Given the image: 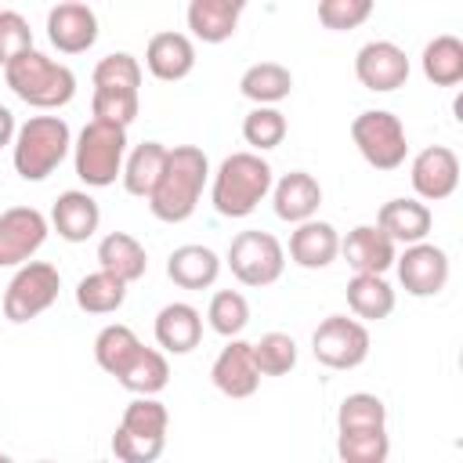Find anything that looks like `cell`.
Returning a JSON list of instances; mask_svg holds the SVG:
<instances>
[{
  "label": "cell",
  "instance_id": "cell-1",
  "mask_svg": "<svg viewBox=\"0 0 463 463\" xmlns=\"http://www.w3.org/2000/svg\"><path fill=\"white\" fill-rule=\"evenodd\" d=\"M206 177H210V163H206L203 148H195V145L166 148V163H163V174L148 195V210L166 224L188 221L203 199Z\"/></svg>",
  "mask_w": 463,
  "mask_h": 463
},
{
  "label": "cell",
  "instance_id": "cell-2",
  "mask_svg": "<svg viewBox=\"0 0 463 463\" xmlns=\"http://www.w3.org/2000/svg\"><path fill=\"white\" fill-rule=\"evenodd\" d=\"M4 80L7 87L33 109H61L72 101L76 94V76L69 65L40 54L36 47L14 54L7 65H4Z\"/></svg>",
  "mask_w": 463,
  "mask_h": 463
},
{
  "label": "cell",
  "instance_id": "cell-3",
  "mask_svg": "<svg viewBox=\"0 0 463 463\" xmlns=\"http://www.w3.org/2000/svg\"><path fill=\"white\" fill-rule=\"evenodd\" d=\"M271 192V166L260 152H232L213 174V210L221 217H250Z\"/></svg>",
  "mask_w": 463,
  "mask_h": 463
},
{
  "label": "cell",
  "instance_id": "cell-4",
  "mask_svg": "<svg viewBox=\"0 0 463 463\" xmlns=\"http://www.w3.org/2000/svg\"><path fill=\"white\" fill-rule=\"evenodd\" d=\"M14 170L22 181H43L72 148L69 123L61 116H29L14 130Z\"/></svg>",
  "mask_w": 463,
  "mask_h": 463
},
{
  "label": "cell",
  "instance_id": "cell-5",
  "mask_svg": "<svg viewBox=\"0 0 463 463\" xmlns=\"http://www.w3.org/2000/svg\"><path fill=\"white\" fill-rule=\"evenodd\" d=\"M123 156H127V127L105 119H90L72 145L76 177L87 188H109L123 174Z\"/></svg>",
  "mask_w": 463,
  "mask_h": 463
},
{
  "label": "cell",
  "instance_id": "cell-6",
  "mask_svg": "<svg viewBox=\"0 0 463 463\" xmlns=\"http://www.w3.org/2000/svg\"><path fill=\"white\" fill-rule=\"evenodd\" d=\"M351 141H354V148L362 152V159L373 170H398L405 163V152H409L405 127L387 109H369V112L354 116Z\"/></svg>",
  "mask_w": 463,
  "mask_h": 463
},
{
  "label": "cell",
  "instance_id": "cell-7",
  "mask_svg": "<svg viewBox=\"0 0 463 463\" xmlns=\"http://www.w3.org/2000/svg\"><path fill=\"white\" fill-rule=\"evenodd\" d=\"M228 268L242 286H271L286 268V250L271 232H239L228 246Z\"/></svg>",
  "mask_w": 463,
  "mask_h": 463
},
{
  "label": "cell",
  "instance_id": "cell-8",
  "mask_svg": "<svg viewBox=\"0 0 463 463\" xmlns=\"http://www.w3.org/2000/svg\"><path fill=\"white\" fill-rule=\"evenodd\" d=\"M58 289H61V275H58L54 264H47V260H25V264H18L14 279L7 282L4 315L11 322H29V318L43 315L58 300Z\"/></svg>",
  "mask_w": 463,
  "mask_h": 463
},
{
  "label": "cell",
  "instance_id": "cell-9",
  "mask_svg": "<svg viewBox=\"0 0 463 463\" xmlns=\"http://www.w3.org/2000/svg\"><path fill=\"white\" fill-rule=\"evenodd\" d=\"M311 351L326 369H354L369 358V329L358 318L329 315L311 336Z\"/></svg>",
  "mask_w": 463,
  "mask_h": 463
},
{
  "label": "cell",
  "instance_id": "cell-10",
  "mask_svg": "<svg viewBox=\"0 0 463 463\" xmlns=\"http://www.w3.org/2000/svg\"><path fill=\"white\" fill-rule=\"evenodd\" d=\"M398 282L412 297H438L449 282V253L430 242H409L402 257H394Z\"/></svg>",
  "mask_w": 463,
  "mask_h": 463
},
{
  "label": "cell",
  "instance_id": "cell-11",
  "mask_svg": "<svg viewBox=\"0 0 463 463\" xmlns=\"http://www.w3.org/2000/svg\"><path fill=\"white\" fill-rule=\"evenodd\" d=\"M47 217L36 206H11L0 213V268L25 264L47 239Z\"/></svg>",
  "mask_w": 463,
  "mask_h": 463
},
{
  "label": "cell",
  "instance_id": "cell-12",
  "mask_svg": "<svg viewBox=\"0 0 463 463\" xmlns=\"http://www.w3.org/2000/svg\"><path fill=\"white\" fill-rule=\"evenodd\" d=\"M354 76H358V83L365 90L391 94V90L405 87V80H409V58L391 40H369L354 54Z\"/></svg>",
  "mask_w": 463,
  "mask_h": 463
},
{
  "label": "cell",
  "instance_id": "cell-13",
  "mask_svg": "<svg viewBox=\"0 0 463 463\" xmlns=\"http://www.w3.org/2000/svg\"><path fill=\"white\" fill-rule=\"evenodd\" d=\"M47 40L61 54H83L98 40V14L83 0H61L47 11Z\"/></svg>",
  "mask_w": 463,
  "mask_h": 463
},
{
  "label": "cell",
  "instance_id": "cell-14",
  "mask_svg": "<svg viewBox=\"0 0 463 463\" xmlns=\"http://www.w3.org/2000/svg\"><path fill=\"white\" fill-rule=\"evenodd\" d=\"M409 177H412V188L420 199H427V203L449 199L459 184V156L445 145H430L412 159Z\"/></svg>",
  "mask_w": 463,
  "mask_h": 463
},
{
  "label": "cell",
  "instance_id": "cell-15",
  "mask_svg": "<svg viewBox=\"0 0 463 463\" xmlns=\"http://www.w3.org/2000/svg\"><path fill=\"white\" fill-rule=\"evenodd\" d=\"M210 380L228 398H250L260 387V369H257V358H253V344L232 336V344L213 358Z\"/></svg>",
  "mask_w": 463,
  "mask_h": 463
},
{
  "label": "cell",
  "instance_id": "cell-16",
  "mask_svg": "<svg viewBox=\"0 0 463 463\" xmlns=\"http://www.w3.org/2000/svg\"><path fill=\"white\" fill-rule=\"evenodd\" d=\"M394 239L380 228V224H358L347 232V239H340V253L354 271H373L383 275L387 268H394Z\"/></svg>",
  "mask_w": 463,
  "mask_h": 463
},
{
  "label": "cell",
  "instance_id": "cell-17",
  "mask_svg": "<svg viewBox=\"0 0 463 463\" xmlns=\"http://www.w3.org/2000/svg\"><path fill=\"white\" fill-rule=\"evenodd\" d=\"M336 253H340V235H336V228L329 221L307 217L289 235V257H293V264H300L307 271L329 268L336 260Z\"/></svg>",
  "mask_w": 463,
  "mask_h": 463
},
{
  "label": "cell",
  "instance_id": "cell-18",
  "mask_svg": "<svg viewBox=\"0 0 463 463\" xmlns=\"http://www.w3.org/2000/svg\"><path fill=\"white\" fill-rule=\"evenodd\" d=\"M271 203H275V217H279V221L300 224V221H307V217L318 213V206H322V184H318L307 170H289V174L275 184Z\"/></svg>",
  "mask_w": 463,
  "mask_h": 463
},
{
  "label": "cell",
  "instance_id": "cell-19",
  "mask_svg": "<svg viewBox=\"0 0 463 463\" xmlns=\"http://www.w3.org/2000/svg\"><path fill=\"white\" fill-rule=\"evenodd\" d=\"M145 65L163 83L184 80L195 69V47L184 33H156L145 47Z\"/></svg>",
  "mask_w": 463,
  "mask_h": 463
},
{
  "label": "cell",
  "instance_id": "cell-20",
  "mask_svg": "<svg viewBox=\"0 0 463 463\" xmlns=\"http://www.w3.org/2000/svg\"><path fill=\"white\" fill-rule=\"evenodd\" d=\"M51 224H54V232H58L65 242H87V239L98 232V224H101V210H98V203H94L87 192L72 188V192H61V195L54 199V206H51Z\"/></svg>",
  "mask_w": 463,
  "mask_h": 463
},
{
  "label": "cell",
  "instance_id": "cell-21",
  "mask_svg": "<svg viewBox=\"0 0 463 463\" xmlns=\"http://www.w3.org/2000/svg\"><path fill=\"white\" fill-rule=\"evenodd\" d=\"M250 0H188V29L203 43H224Z\"/></svg>",
  "mask_w": 463,
  "mask_h": 463
},
{
  "label": "cell",
  "instance_id": "cell-22",
  "mask_svg": "<svg viewBox=\"0 0 463 463\" xmlns=\"http://www.w3.org/2000/svg\"><path fill=\"white\" fill-rule=\"evenodd\" d=\"M203 340V315L192 307V304H166L159 315H156V344L170 354H188L195 351Z\"/></svg>",
  "mask_w": 463,
  "mask_h": 463
},
{
  "label": "cell",
  "instance_id": "cell-23",
  "mask_svg": "<svg viewBox=\"0 0 463 463\" xmlns=\"http://www.w3.org/2000/svg\"><path fill=\"white\" fill-rule=\"evenodd\" d=\"M166 275L174 286L181 289H206L217 282L221 275V257L210 250V246H199V242H188V246H177L170 257H166Z\"/></svg>",
  "mask_w": 463,
  "mask_h": 463
},
{
  "label": "cell",
  "instance_id": "cell-24",
  "mask_svg": "<svg viewBox=\"0 0 463 463\" xmlns=\"http://www.w3.org/2000/svg\"><path fill=\"white\" fill-rule=\"evenodd\" d=\"M376 224H380L394 242H405V246H409V242L427 239L434 217H430V206L420 203V199H391V203L380 206Z\"/></svg>",
  "mask_w": 463,
  "mask_h": 463
},
{
  "label": "cell",
  "instance_id": "cell-25",
  "mask_svg": "<svg viewBox=\"0 0 463 463\" xmlns=\"http://www.w3.org/2000/svg\"><path fill=\"white\" fill-rule=\"evenodd\" d=\"M98 264H101L109 275H116V279H123V282L130 286V282H137V279L148 271V253H145V246H141L134 235H127V232H109V235L98 242Z\"/></svg>",
  "mask_w": 463,
  "mask_h": 463
},
{
  "label": "cell",
  "instance_id": "cell-26",
  "mask_svg": "<svg viewBox=\"0 0 463 463\" xmlns=\"http://www.w3.org/2000/svg\"><path fill=\"white\" fill-rule=\"evenodd\" d=\"M116 380L130 394H159L170 383V365H166L163 351L137 344V351L127 358V365L116 373Z\"/></svg>",
  "mask_w": 463,
  "mask_h": 463
},
{
  "label": "cell",
  "instance_id": "cell-27",
  "mask_svg": "<svg viewBox=\"0 0 463 463\" xmlns=\"http://www.w3.org/2000/svg\"><path fill=\"white\" fill-rule=\"evenodd\" d=\"M163 163H166V145L163 141H141L123 163V174H119L123 188L137 199H148L159 174H163Z\"/></svg>",
  "mask_w": 463,
  "mask_h": 463
},
{
  "label": "cell",
  "instance_id": "cell-28",
  "mask_svg": "<svg viewBox=\"0 0 463 463\" xmlns=\"http://www.w3.org/2000/svg\"><path fill=\"white\" fill-rule=\"evenodd\" d=\"M347 304L358 318H369V322H380L394 311V289L387 286L383 275H373V271H354V279L347 282Z\"/></svg>",
  "mask_w": 463,
  "mask_h": 463
},
{
  "label": "cell",
  "instance_id": "cell-29",
  "mask_svg": "<svg viewBox=\"0 0 463 463\" xmlns=\"http://www.w3.org/2000/svg\"><path fill=\"white\" fill-rule=\"evenodd\" d=\"M420 61H423V76L434 87H456L463 80V40L452 33H441L423 47Z\"/></svg>",
  "mask_w": 463,
  "mask_h": 463
},
{
  "label": "cell",
  "instance_id": "cell-30",
  "mask_svg": "<svg viewBox=\"0 0 463 463\" xmlns=\"http://www.w3.org/2000/svg\"><path fill=\"white\" fill-rule=\"evenodd\" d=\"M123 300H127V282L109 275L105 268H98L76 282V307L87 315H112L123 307Z\"/></svg>",
  "mask_w": 463,
  "mask_h": 463
},
{
  "label": "cell",
  "instance_id": "cell-31",
  "mask_svg": "<svg viewBox=\"0 0 463 463\" xmlns=\"http://www.w3.org/2000/svg\"><path fill=\"white\" fill-rule=\"evenodd\" d=\"M239 90H242V98H250V101H257V105H275V101L289 98L293 76H289V69L279 65V61H257V65H250V69L242 72Z\"/></svg>",
  "mask_w": 463,
  "mask_h": 463
},
{
  "label": "cell",
  "instance_id": "cell-32",
  "mask_svg": "<svg viewBox=\"0 0 463 463\" xmlns=\"http://www.w3.org/2000/svg\"><path fill=\"white\" fill-rule=\"evenodd\" d=\"M336 456L344 463H383L391 456L387 427H376V430H340L336 434Z\"/></svg>",
  "mask_w": 463,
  "mask_h": 463
},
{
  "label": "cell",
  "instance_id": "cell-33",
  "mask_svg": "<svg viewBox=\"0 0 463 463\" xmlns=\"http://www.w3.org/2000/svg\"><path fill=\"white\" fill-rule=\"evenodd\" d=\"M137 333L130 329V326H123V322H112V326H105L98 336H94V358H98V365L109 373V376H116L123 365H127V358L137 351Z\"/></svg>",
  "mask_w": 463,
  "mask_h": 463
},
{
  "label": "cell",
  "instance_id": "cell-34",
  "mask_svg": "<svg viewBox=\"0 0 463 463\" xmlns=\"http://www.w3.org/2000/svg\"><path fill=\"white\" fill-rule=\"evenodd\" d=\"M166 423H170L166 405L156 402V394H137V398L123 409L119 430H127V434H141V438H166Z\"/></svg>",
  "mask_w": 463,
  "mask_h": 463
},
{
  "label": "cell",
  "instance_id": "cell-35",
  "mask_svg": "<svg viewBox=\"0 0 463 463\" xmlns=\"http://www.w3.org/2000/svg\"><path fill=\"white\" fill-rule=\"evenodd\" d=\"M387 427V405L376 394H347L336 409V430H376Z\"/></svg>",
  "mask_w": 463,
  "mask_h": 463
},
{
  "label": "cell",
  "instance_id": "cell-36",
  "mask_svg": "<svg viewBox=\"0 0 463 463\" xmlns=\"http://www.w3.org/2000/svg\"><path fill=\"white\" fill-rule=\"evenodd\" d=\"M206 318H210V329L213 333H221V336H239L242 329H246V322H250V304H246V297L242 293H235V289H221V293H213V300H210V307H206Z\"/></svg>",
  "mask_w": 463,
  "mask_h": 463
},
{
  "label": "cell",
  "instance_id": "cell-37",
  "mask_svg": "<svg viewBox=\"0 0 463 463\" xmlns=\"http://www.w3.org/2000/svg\"><path fill=\"white\" fill-rule=\"evenodd\" d=\"M242 137L253 152H268L275 145H282L286 137V116L271 105H257L246 119H242Z\"/></svg>",
  "mask_w": 463,
  "mask_h": 463
},
{
  "label": "cell",
  "instance_id": "cell-38",
  "mask_svg": "<svg viewBox=\"0 0 463 463\" xmlns=\"http://www.w3.org/2000/svg\"><path fill=\"white\" fill-rule=\"evenodd\" d=\"M94 87L101 90H134L141 87V65L134 54L127 51H116V54H105L98 65H94Z\"/></svg>",
  "mask_w": 463,
  "mask_h": 463
},
{
  "label": "cell",
  "instance_id": "cell-39",
  "mask_svg": "<svg viewBox=\"0 0 463 463\" xmlns=\"http://www.w3.org/2000/svg\"><path fill=\"white\" fill-rule=\"evenodd\" d=\"M253 358L260 376H282L297 365V340L289 333H264L253 344Z\"/></svg>",
  "mask_w": 463,
  "mask_h": 463
},
{
  "label": "cell",
  "instance_id": "cell-40",
  "mask_svg": "<svg viewBox=\"0 0 463 463\" xmlns=\"http://www.w3.org/2000/svg\"><path fill=\"white\" fill-rule=\"evenodd\" d=\"M90 112H94V119L130 127L137 119V94L134 90H101V87H94Z\"/></svg>",
  "mask_w": 463,
  "mask_h": 463
},
{
  "label": "cell",
  "instance_id": "cell-41",
  "mask_svg": "<svg viewBox=\"0 0 463 463\" xmlns=\"http://www.w3.org/2000/svg\"><path fill=\"white\" fill-rule=\"evenodd\" d=\"M373 4L376 0H318V22L333 33H347L373 14Z\"/></svg>",
  "mask_w": 463,
  "mask_h": 463
},
{
  "label": "cell",
  "instance_id": "cell-42",
  "mask_svg": "<svg viewBox=\"0 0 463 463\" xmlns=\"http://www.w3.org/2000/svg\"><path fill=\"white\" fill-rule=\"evenodd\" d=\"M163 445H166V438H141V434H127L119 427L112 434V452L123 463H152L163 456Z\"/></svg>",
  "mask_w": 463,
  "mask_h": 463
},
{
  "label": "cell",
  "instance_id": "cell-43",
  "mask_svg": "<svg viewBox=\"0 0 463 463\" xmlns=\"http://www.w3.org/2000/svg\"><path fill=\"white\" fill-rule=\"evenodd\" d=\"M33 47V29L18 11H0V65Z\"/></svg>",
  "mask_w": 463,
  "mask_h": 463
},
{
  "label": "cell",
  "instance_id": "cell-44",
  "mask_svg": "<svg viewBox=\"0 0 463 463\" xmlns=\"http://www.w3.org/2000/svg\"><path fill=\"white\" fill-rule=\"evenodd\" d=\"M14 130H18V127H14V116H11V109H4V105H0V148L14 141Z\"/></svg>",
  "mask_w": 463,
  "mask_h": 463
}]
</instances>
